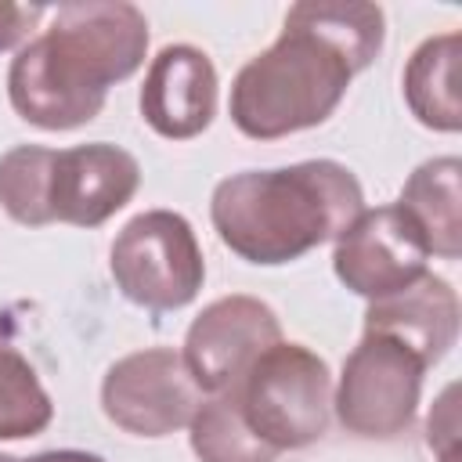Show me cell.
I'll list each match as a JSON object with an SVG mask.
<instances>
[{"label":"cell","instance_id":"1","mask_svg":"<svg viewBox=\"0 0 462 462\" xmlns=\"http://www.w3.org/2000/svg\"><path fill=\"white\" fill-rule=\"evenodd\" d=\"M386 40L383 7L365 0H300L278 40L249 58L227 97L231 123L253 141L321 126Z\"/></svg>","mask_w":462,"mask_h":462},{"label":"cell","instance_id":"2","mask_svg":"<svg viewBox=\"0 0 462 462\" xmlns=\"http://www.w3.org/2000/svg\"><path fill=\"white\" fill-rule=\"evenodd\" d=\"M148 54V18L126 0L61 4L51 25L18 47L7 69L11 108L40 130H76L105 108L108 87Z\"/></svg>","mask_w":462,"mask_h":462},{"label":"cell","instance_id":"3","mask_svg":"<svg viewBox=\"0 0 462 462\" xmlns=\"http://www.w3.org/2000/svg\"><path fill=\"white\" fill-rule=\"evenodd\" d=\"M365 209L361 180L336 159L224 177L209 199L220 242L245 263L278 267L339 238Z\"/></svg>","mask_w":462,"mask_h":462},{"label":"cell","instance_id":"4","mask_svg":"<svg viewBox=\"0 0 462 462\" xmlns=\"http://www.w3.org/2000/svg\"><path fill=\"white\" fill-rule=\"evenodd\" d=\"M137 159L108 141L61 152L14 144L0 155V206L22 227H97L137 195Z\"/></svg>","mask_w":462,"mask_h":462},{"label":"cell","instance_id":"5","mask_svg":"<svg viewBox=\"0 0 462 462\" xmlns=\"http://www.w3.org/2000/svg\"><path fill=\"white\" fill-rule=\"evenodd\" d=\"M245 426L271 451H296L328 433L332 372L303 343L267 346L231 386Z\"/></svg>","mask_w":462,"mask_h":462},{"label":"cell","instance_id":"6","mask_svg":"<svg viewBox=\"0 0 462 462\" xmlns=\"http://www.w3.org/2000/svg\"><path fill=\"white\" fill-rule=\"evenodd\" d=\"M108 271L116 289L152 314L188 307L206 282L199 238L173 209H144L130 217L112 242Z\"/></svg>","mask_w":462,"mask_h":462},{"label":"cell","instance_id":"7","mask_svg":"<svg viewBox=\"0 0 462 462\" xmlns=\"http://www.w3.org/2000/svg\"><path fill=\"white\" fill-rule=\"evenodd\" d=\"M426 365L404 343L365 332L346 354L339 386L332 390L336 419L346 433L365 440H393L415 422Z\"/></svg>","mask_w":462,"mask_h":462},{"label":"cell","instance_id":"8","mask_svg":"<svg viewBox=\"0 0 462 462\" xmlns=\"http://www.w3.org/2000/svg\"><path fill=\"white\" fill-rule=\"evenodd\" d=\"M202 404V386L173 346H144L119 357L101 379V411L134 437L184 430Z\"/></svg>","mask_w":462,"mask_h":462},{"label":"cell","instance_id":"9","mask_svg":"<svg viewBox=\"0 0 462 462\" xmlns=\"http://www.w3.org/2000/svg\"><path fill=\"white\" fill-rule=\"evenodd\" d=\"M274 343H282L278 314L256 296L231 292L202 307V314L188 325L180 357L202 393H220L231 390Z\"/></svg>","mask_w":462,"mask_h":462},{"label":"cell","instance_id":"10","mask_svg":"<svg viewBox=\"0 0 462 462\" xmlns=\"http://www.w3.org/2000/svg\"><path fill=\"white\" fill-rule=\"evenodd\" d=\"M426 260L430 249L419 227L397 206L361 209L332 249L336 278L365 300H383L408 289L426 274Z\"/></svg>","mask_w":462,"mask_h":462},{"label":"cell","instance_id":"11","mask_svg":"<svg viewBox=\"0 0 462 462\" xmlns=\"http://www.w3.org/2000/svg\"><path fill=\"white\" fill-rule=\"evenodd\" d=\"M137 105L159 137H199L217 116V69L209 54L191 43H166L144 72Z\"/></svg>","mask_w":462,"mask_h":462},{"label":"cell","instance_id":"12","mask_svg":"<svg viewBox=\"0 0 462 462\" xmlns=\"http://www.w3.org/2000/svg\"><path fill=\"white\" fill-rule=\"evenodd\" d=\"M458 292L440 274H422L401 292H390L383 300H368L365 310V332H383L397 343H404L419 361L430 368L437 365L458 339Z\"/></svg>","mask_w":462,"mask_h":462},{"label":"cell","instance_id":"13","mask_svg":"<svg viewBox=\"0 0 462 462\" xmlns=\"http://www.w3.org/2000/svg\"><path fill=\"white\" fill-rule=\"evenodd\" d=\"M462 162L458 155H437L419 162L397 199V209L419 227L430 253L444 260L462 256V191H458Z\"/></svg>","mask_w":462,"mask_h":462},{"label":"cell","instance_id":"14","mask_svg":"<svg viewBox=\"0 0 462 462\" xmlns=\"http://www.w3.org/2000/svg\"><path fill=\"white\" fill-rule=\"evenodd\" d=\"M458 54H462V36L440 32L422 40L404 65V101L411 116L440 134H455L462 126V101L455 87Z\"/></svg>","mask_w":462,"mask_h":462},{"label":"cell","instance_id":"15","mask_svg":"<svg viewBox=\"0 0 462 462\" xmlns=\"http://www.w3.org/2000/svg\"><path fill=\"white\" fill-rule=\"evenodd\" d=\"M188 437L199 462H278V451L245 426L235 390H220L202 401L188 422Z\"/></svg>","mask_w":462,"mask_h":462},{"label":"cell","instance_id":"16","mask_svg":"<svg viewBox=\"0 0 462 462\" xmlns=\"http://www.w3.org/2000/svg\"><path fill=\"white\" fill-rule=\"evenodd\" d=\"M54 404L36 368L0 336V440L36 437L51 426Z\"/></svg>","mask_w":462,"mask_h":462},{"label":"cell","instance_id":"17","mask_svg":"<svg viewBox=\"0 0 462 462\" xmlns=\"http://www.w3.org/2000/svg\"><path fill=\"white\" fill-rule=\"evenodd\" d=\"M47 14L43 4H11V0H0V51H11L18 47L29 29H36V22Z\"/></svg>","mask_w":462,"mask_h":462},{"label":"cell","instance_id":"18","mask_svg":"<svg viewBox=\"0 0 462 462\" xmlns=\"http://www.w3.org/2000/svg\"><path fill=\"white\" fill-rule=\"evenodd\" d=\"M22 462H105L101 455L94 451H76V448H58V451H40L32 458H22Z\"/></svg>","mask_w":462,"mask_h":462},{"label":"cell","instance_id":"19","mask_svg":"<svg viewBox=\"0 0 462 462\" xmlns=\"http://www.w3.org/2000/svg\"><path fill=\"white\" fill-rule=\"evenodd\" d=\"M0 462H22V458H14V455H0Z\"/></svg>","mask_w":462,"mask_h":462}]
</instances>
